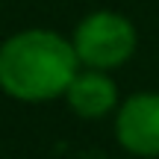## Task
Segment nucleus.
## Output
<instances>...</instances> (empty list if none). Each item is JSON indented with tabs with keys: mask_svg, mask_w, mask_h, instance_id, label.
<instances>
[{
	"mask_svg": "<svg viewBox=\"0 0 159 159\" xmlns=\"http://www.w3.org/2000/svg\"><path fill=\"white\" fill-rule=\"evenodd\" d=\"M80 68L74 41L53 30H21L0 44V91L21 103L65 97Z\"/></svg>",
	"mask_w": 159,
	"mask_h": 159,
	"instance_id": "obj_1",
	"label": "nucleus"
},
{
	"mask_svg": "<svg viewBox=\"0 0 159 159\" xmlns=\"http://www.w3.org/2000/svg\"><path fill=\"white\" fill-rule=\"evenodd\" d=\"M71 41H74L77 59L83 68L112 71L121 68L136 53L139 33L127 15L112 9H97L77 24Z\"/></svg>",
	"mask_w": 159,
	"mask_h": 159,
	"instance_id": "obj_2",
	"label": "nucleus"
},
{
	"mask_svg": "<svg viewBox=\"0 0 159 159\" xmlns=\"http://www.w3.org/2000/svg\"><path fill=\"white\" fill-rule=\"evenodd\" d=\"M115 139L133 156H159V91H136L118 103Z\"/></svg>",
	"mask_w": 159,
	"mask_h": 159,
	"instance_id": "obj_3",
	"label": "nucleus"
},
{
	"mask_svg": "<svg viewBox=\"0 0 159 159\" xmlns=\"http://www.w3.org/2000/svg\"><path fill=\"white\" fill-rule=\"evenodd\" d=\"M65 103L74 115L85 121L106 118L109 112L118 109V85L106 71L97 68H80L77 77L71 80L68 91H65Z\"/></svg>",
	"mask_w": 159,
	"mask_h": 159,
	"instance_id": "obj_4",
	"label": "nucleus"
}]
</instances>
